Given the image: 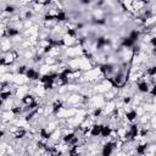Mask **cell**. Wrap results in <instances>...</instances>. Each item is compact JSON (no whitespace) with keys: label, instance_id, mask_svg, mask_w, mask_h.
<instances>
[{"label":"cell","instance_id":"cell-1","mask_svg":"<svg viewBox=\"0 0 156 156\" xmlns=\"http://www.w3.org/2000/svg\"><path fill=\"white\" fill-rule=\"evenodd\" d=\"M138 117H139V115H138L136 110H135V108H132V107H130L129 110H126L124 116H123V118H124L128 123H134V122H136Z\"/></svg>","mask_w":156,"mask_h":156},{"label":"cell","instance_id":"cell-2","mask_svg":"<svg viewBox=\"0 0 156 156\" xmlns=\"http://www.w3.org/2000/svg\"><path fill=\"white\" fill-rule=\"evenodd\" d=\"M135 89H136V91H138V93H140V94H149V93H150L151 87L149 85V83H147V82L141 80V82L135 83Z\"/></svg>","mask_w":156,"mask_h":156},{"label":"cell","instance_id":"cell-3","mask_svg":"<svg viewBox=\"0 0 156 156\" xmlns=\"http://www.w3.org/2000/svg\"><path fill=\"white\" fill-rule=\"evenodd\" d=\"M102 127H104V124L102 123H95V124H93L91 126V130H90V138H93V139H98V138H100V135H101V130H102Z\"/></svg>","mask_w":156,"mask_h":156},{"label":"cell","instance_id":"cell-4","mask_svg":"<svg viewBox=\"0 0 156 156\" xmlns=\"http://www.w3.org/2000/svg\"><path fill=\"white\" fill-rule=\"evenodd\" d=\"M149 45H150L151 48H156V35H152V37H151V39H150V41H149Z\"/></svg>","mask_w":156,"mask_h":156}]
</instances>
